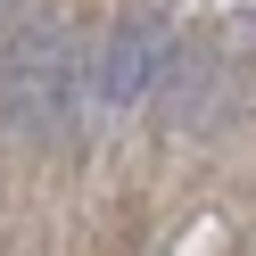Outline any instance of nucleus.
Wrapping results in <instances>:
<instances>
[{
	"label": "nucleus",
	"instance_id": "obj_3",
	"mask_svg": "<svg viewBox=\"0 0 256 256\" xmlns=\"http://www.w3.org/2000/svg\"><path fill=\"white\" fill-rule=\"evenodd\" d=\"M8 17H17V0H0V25H8Z\"/></svg>",
	"mask_w": 256,
	"mask_h": 256
},
{
	"label": "nucleus",
	"instance_id": "obj_1",
	"mask_svg": "<svg viewBox=\"0 0 256 256\" xmlns=\"http://www.w3.org/2000/svg\"><path fill=\"white\" fill-rule=\"evenodd\" d=\"M91 91V58L66 25H17L0 50V124L17 140H58Z\"/></svg>",
	"mask_w": 256,
	"mask_h": 256
},
{
	"label": "nucleus",
	"instance_id": "obj_2",
	"mask_svg": "<svg viewBox=\"0 0 256 256\" xmlns=\"http://www.w3.org/2000/svg\"><path fill=\"white\" fill-rule=\"evenodd\" d=\"M157 42L140 34V25H116V34L91 50V91H100V108H140L157 91Z\"/></svg>",
	"mask_w": 256,
	"mask_h": 256
}]
</instances>
